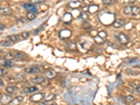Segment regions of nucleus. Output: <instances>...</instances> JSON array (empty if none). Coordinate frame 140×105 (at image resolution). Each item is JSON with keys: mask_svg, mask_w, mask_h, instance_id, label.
Wrapping results in <instances>:
<instances>
[{"mask_svg": "<svg viewBox=\"0 0 140 105\" xmlns=\"http://www.w3.org/2000/svg\"><path fill=\"white\" fill-rule=\"evenodd\" d=\"M24 71L25 74H37L41 72V68L38 65H33L31 67L25 68Z\"/></svg>", "mask_w": 140, "mask_h": 105, "instance_id": "1", "label": "nucleus"}, {"mask_svg": "<svg viewBox=\"0 0 140 105\" xmlns=\"http://www.w3.org/2000/svg\"><path fill=\"white\" fill-rule=\"evenodd\" d=\"M45 97V94L44 92H37L30 97V100L32 102H40Z\"/></svg>", "mask_w": 140, "mask_h": 105, "instance_id": "2", "label": "nucleus"}, {"mask_svg": "<svg viewBox=\"0 0 140 105\" xmlns=\"http://www.w3.org/2000/svg\"><path fill=\"white\" fill-rule=\"evenodd\" d=\"M116 38L118 41H119L120 44H122V45H127L130 42L129 37L123 33H120L118 36H116Z\"/></svg>", "mask_w": 140, "mask_h": 105, "instance_id": "3", "label": "nucleus"}, {"mask_svg": "<svg viewBox=\"0 0 140 105\" xmlns=\"http://www.w3.org/2000/svg\"><path fill=\"white\" fill-rule=\"evenodd\" d=\"M72 35V32L67 30V29H65V30H62L60 32H59V37L61 39L64 40V39H67L71 37Z\"/></svg>", "mask_w": 140, "mask_h": 105, "instance_id": "4", "label": "nucleus"}, {"mask_svg": "<svg viewBox=\"0 0 140 105\" xmlns=\"http://www.w3.org/2000/svg\"><path fill=\"white\" fill-rule=\"evenodd\" d=\"M30 82L37 85H41L46 82V78L43 76H35L33 78H30Z\"/></svg>", "mask_w": 140, "mask_h": 105, "instance_id": "5", "label": "nucleus"}, {"mask_svg": "<svg viewBox=\"0 0 140 105\" xmlns=\"http://www.w3.org/2000/svg\"><path fill=\"white\" fill-rule=\"evenodd\" d=\"M23 7H24L25 9L28 11V12H32V13H34V14H37V8L34 4L26 3L23 4Z\"/></svg>", "mask_w": 140, "mask_h": 105, "instance_id": "6", "label": "nucleus"}, {"mask_svg": "<svg viewBox=\"0 0 140 105\" xmlns=\"http://www.w3.org/2000/svg\"><path fill=\"white\" fill-rule=\"evenodd\" d=\"M12 13H13V11L9 7H1L0 8V15L2 16H11Z\"/></svg>", "mask_w": 140, "mask_h": 105, "instance_id": "7", "label": "nucleus"}, {"mask_svg": "<svg viewBox=\"0 0 140 105\" xmlns=\"http://www.w3.org/2000/svg\"><path fill=\"white\" fill-rule=\"evenodd\" d=\"M57 72L53 69H48L44 72L45 76L48 79H53L57 76Z\"/></svg>", "mask_w": 140, "mask_h": 105, "instance_id": "8", "label": "nucleus"}, {"mask_svg": "<svg viewBox=\"0 0 140 105\" xmlns=\"http://www.w3.org/2000/svg\"><path fill=\"white\" fill-rule=\"evenodd\" d=\"M23 99H24L23 96H21V95L18 96L12 99L9 103V105H20L21 102L23 101Z\"/></svg>", "mask_w": 140, "mask_h": 105, "instance_id": "9", "label": "nucleus"}, {"mask_svg": "<svg viewBox=\"0 0 140 105\" xmlns=\"http://www.w3.org/2000/svg\"><path fill=\"white\" fill-rule=\"evenodd\" d=\"M80 45H81V46L83 48H84V49L87 50V51L92 50V48H94V46L88 41H81Z\"/></svg>", "mask_w": 140, "mask_h": 105, "instance_id": "10", "label": "nucleus"}, {"mask_svg": "<svg viewBox=\"0 0 140 105\" xmlns=\"http://www.w3.org/2000/svg\"><path fill=\"white\" fill-rule=\"evenodd\" d=\"M125 25V21L124 19H117L116 21H114L113 23V26L117 28V29H119L123 27L124 25Z\"/></svg>", "mask_w": 140, "mask_h": 105, "instance_id": "11", "label": "nucleus"}, {"mask_svg": "<svg viewBox=\"0 0 140 105\" xmlns=\"http://www.w3.org/2000/svg\"><path fill=\"white\" fill-rule=\"evenodd\" d=\"M11 99H11V97L10 95H7V94H3L0 97V102L2 104H7L9 103Z\"/></svg>", "mask_w": 140, "mask_h": 105, "instance_id": "12", "label": "nucleus"}, {"mask_svg": "<svg viewBox=\"0 0 140 105\" xmlns=\"http://www.w3.org/2000/svg\"><path fill=\"white\" fill-rule=\"evenodd\" d=\"M6 91L7 92V93H9L10 95H14L18 91V88L15 85L8 86L6 88Z\"/></svg>", "mask_w": 140, "mask_h": 105, "instance_id": "13", "label": "nucleus"}, {"mask_svg": "<svg viewBox=\"0 0 140 105\" xmlns=\"http://www.w3.org/2000/svg\"><path fill=\"white\" fill-rule=\"evenodd\" d=\"M25 58V55L22 53V52H17V53H14V59L18 61H21L23 60Z\"/></svg>", "mask_w": 140, "mask_h": 105, "instance_id": "14", "label": "nucleus"}, {"mask_svg": "<svg viewBox=\"0 0 140 105\" xmlns=\"http://www.w3.org/2000/svg\"><path fill=\"white\" fill-rule=\"evenodd\" d=\"M81 6V2L79 1H74V2H71L69 3V7L72 9H79Z\"/></svg>", "mask_w": 140, "mask_h": 105, "instance_id": "15", "label": "nucleus"}, {"mask_svg": "<svg viewBox=\"0 0 140 105\" xmlns=\"http://www.w3.org/2000/svg\"><path fill=\"white\" fill-rule=\"evenodd\" d=\"M38 90V88L35 86H30V87H25L23 89V92L24 93H32L34 92H37Z\"/></svg>", "mask_w": 140, "mask_h": 105, "instance_id": "16", "label": "nucleus"}, {"mask_svg": "<svg viewBox=\"0 0 140 105\" xmlns=\"http://www.w3.org/2000/svg\"><path fill=\"white\" fill-rule=\"evenodd\" d=\"M2 65L3 67L7 68H11L14 66V63L11 60H4L2 63Z\"/></svg>", "mask_w": 140, "mask_h": 105, "instance_id": "17", "label": "nucleus"}, {"mask_svg": "<svg viewBox=\"0 0 140 105\" xmlns=\"http://www.w3.org/2000/svg\"><path fill=\"white\" fill-rule=\"evenodd\" d=\"M25 74L24 73H23V72H21V73H18L16 74V80L18 82H22L25 81Z\"/></svg>", "mask_w": 140, "mask_h": 105, "instance_id": "18", "label": "nucleus"}, {"mask_svg": "<svg viewBox=\"0 0 140 105\" xmlns=\"http://www.w3.org/2000/svg\"><path fill=\"white\" fill-rule=\"evenodd\" d=\"M67 48L70 50L71 51H77V46L74 42H68L67 43Z\"/></svg>", "mask_w": 140, "mask_h": 105, "instance_id": "19", "label": "nucleus"}, {"mask_svg": "<svg viewBox=\"0 0 140 105\" xmlns=\"http://www.w3.org/2000/svg\"><path fill=\"white\" fill-rule=\"evenodd\" d=\"M93 38H94V41H95L96 44H98V45H102V44H104L105 42V41H106V40H104L102 37H99L98 35H96Z\"/></svg>", "mask_w": 140, "mask_h": 105, "instance_id": "20", "label": "nucleus"}, {"mask_svg": "<svg viewBox=\"0 0 140 105\" xmlns=\"http://www.w3.org/2000/svg\"><path fill=\"white\" fill-rule=\"evenodd\" d=\"M78 18L80 19L81 21H83V22H86V21L88 20L89 16L87 14H85V12H81V14H79Z\"/></svg>", "mask_w": 140, "mask_h": 105, "instance_id": "21", "label": "nucleus"}, {"mask_svg": "<svg viewBox=\"0 0 140 105\" xmlns=\"http://www.w3.org/2000/svg\"><path fill=\"white\" fill-rule=\"evenodd\" d=\"M56 99V95L55 94H50V95H48V96H45L44 97V99H45V102H51V101H53L54 99Z\"/></svg>", "mask_w": 140, "mask_h": 105, "instance_id": "22", "label": "nucleus"}, {"mask_svg": "<svg viewBox=\"0 0 140 105\" xmlns=\"http://www.w3.org/2000/svg\"><path fill=\"white\" fill-rule=\"evenodd\" d=\"M7 39H9V41H12V42H16L19 39V36L18 34H12V35L8 36Z\"/></svg>", "mask_w": 140, "mask_h": 105, "instance_id": "23", "label": "nucleus"}, {"mask_svg": "<svg viewBox=\"0 0 140 105\" xmlns=\"http://www.w3.org/2000/svg\"><path fill=\"white\" fill-rule=\"evenodd\" d=\"M140 11V9L139 7H132V11L131 15L132 16H137L139 15Z\"/></svg>", "mask_w": 140, "mask_h": 105, "instance_id": "24", "label": "nucleus"}, {"mask_svg": "<svg viewBox=\"0 0 140 105\" xmlns=\"http://www.w3.org/2000/svg\"><path fill=\"white\" fill-rule=\"evenodd\" d=\"M72 15L70 14H68V13H67V14H65V15L63 16V19H64V22H65V23H69L70 21H72Z\"/></svg>", "mask_w": 140, "mask_h": 105, "instance_id": "25", "label": "nucleus"}, {"mask_svg": "<svg viewBox=\"0 0 140 105\" xmlns=\"http://www.w3.org/2000/svg\"><path fill=\"white\" fill-rule=\"evenodd\" d=\"M37 17V15L34 13H32V12H28V14H27V18L29 21H33Z\"/></svg>", "mask_w": 140, "mask_h": 105, "instance_id": "26", "label": "nucleus"}, {"mask_svg": "<svg viewBox=\"0 0 140 105\" xmlns=\"http://www.w3.org/2000/svg\"><path fill=\"white\" fill-rule=\"evenodd\" d=\"M5 60H14V53H11V52H9V53H7L6 55H5Z\"/></svg>", "mask_w": 140, "mask_h": 105, "instance_id": "27", "label": "nucleus"}, {"mask_svg": "<svg viewBox=\"0 0 140 105\" xmlns=\"http://www.w3.org/2000/svg\"><path fill=\"white\" fill-rule=\"evenodd\" d=\"M125 99H126V101L128 103H132L135 101V97H134L133 95H127L126 97H125Z\"/></svg>", "mask_w": 140, "mask_h": 105, "instance_id": "28", "label": "nucleus"}, {"mask_svg": "<svg viewBox=\"0 0 140 105\" xmlns=\"http://www.w3.org/2000/svg\"><path fill=\"white\" fill-rule=\"evenodd\" d=\"M97 35H98L99 37L104 39V40H106V37H107V34H106V32H104V31H99V32H97Z\"/></svg>", "mask_w": 140, "mask_h": 105, "instance_id": "29", "label": "nucleus"}, {"mask_svg": "<svg viewBox=\"0 0 140 105\" xmlns=\"http://www.w3.org/2000/svg\"><path fill=\"white\" fill-rule=\"evenodd\" d=\"M0 45L2 46H4V47H7V46H10L12 45L11 44V41H2L0 42Z\"/></svg>", "mask_w": 140, "mask_h": 105, "instance_id": "30", "label": "nucleus"}, {"mask_svg": "<svg viewBox=\"0 0 140 105\" xmlns=\"http://www.w3.org/2000/svg\"><path fill=\"white\" fill-rule=\"evenodd\" d=\"M131 11H132V7H125L123 10V12L125 15H131Z\"/></svg>", "mask_w": 140, "mask_h": 105, "instance_id": "31", "label": "nucleus"}, {"mask_svg": "<svg viewBox=\"0 0 140 105\" xmlns=\"http://www.w3.org/2000/svg\"><path fill=\"white\" fill-rule=\"evenodd\" d=\"M102 3L104 5H111L116 3V0H102Z\"/></svg>", "mask_w": 140, "mask_h": 105, "instance_id": "32", "label": "nucleus"}, {"mask_svg": "<svg viewBox=\"0 0 140 105\" xmlns=\"http://www.w3.org/2000/svg\"><path fill=\"white\" fill-rule=\"evenodd\" d=\"M82 28L83 30H90L91 28V25H90V23H87V22H84L83 24L82 25Z\"/></svg>", "mask_w": 140, "mask_h": 105, "instance_id": "33", "label": "nucleus"}, {"mask_svg": "<svg viewBox=\"0 0 140 105\" xmlns=\"http://www.w3.org/2000/svg\"><path fill=\"white\" fill-rule=\"evenodd\" d=\"M21 37H23V39H27L30 37V33H29V32H27V31L23 32L21 33Z\"/></svg>", "mask_w": 140, "mask_h": 105, "instance_id": "34", "label": "nucleus"}, {"mask_svg": "<svg viewBox=\"0 0 140 105\" xmlns=\"http://www.w3.org/2000/svg\"><path fill=\"white\" fill-rule=\"evenodd\" d=\"M45 27V23H44L43 25H41V26L40 27H39V28H37V30H35V31H34V34H38L39 32H41L43 29H44V27Z\"/></svg>", "mask_w": 140, "mask_h": 105, "instance_id": "35", "label": "nucleus"}, {"mask_svg": "<svg viewBox=\"0 0 140 105\" xmlns=\"http://www.w3.org/2000/svg\"><path fill=\"white\" fill-rule=\"evenodd\" d=\"M31 2V4H41V3H43L44 1V0H30V1Z\"/></svg>", "mask_w": 140, "mask_h": 105, "instance_id": "36", "label": "nucleus"}, {"mask_svg": "<svg viewBox=\"0 0 140 105\" xmlns=\"http://www.w3.org/2000/svg\"><path fill=\"white\" fill-rule=\"evenodd\" d=\"M7 81H8V83H14V82L16 81V78H14V77H12V76H9V77H8V78H7Z\"/></svg>", "mask_w": 140, "mask_h": 105, "instance_id": "37", "label": "nucleus"}, {"mask_svg": "<svg viewBox=\"0 0 140 105\" xmlns=\"http://www.w3.org/2000/svg\"><path fill=\"white\" fill-rule=\"evenodd\" d=\"M6 74H7V71L2 68H0V77H2L4 76H5Z\"/></svg>", "mask_w": 140, "mask_h": 105, "instance_id": "38", "label": "nucleus"}, {"mask_svg": "<svg viewBox=\"0 0 140 105\" xmlns=\"http://www.w3.org/2000/svg\"><path fill=\"white\" fill-rule=\"evenodd\" d=\"M94 0H83V3L87 4V5H90L92 4Z\"/></svg>", "mask_w": 140, "mask_h": 105, "instance_id": "39", "label": "nucleus"}, {"mask_svg": "<svg viewBox=\"0 0 140 105\" xmlns=\"http://www.w3.org/2000/svg\"><path fill=\"white\" fill-rule=\"evenodd\" d=\"M137 0H123L125 3L127 4H134Z\"/></svg>", "mask_w": 140, "mask_h": 105, "instance_id": "40", "label": "nucleus"}, {"mask_svg": "<svg viewBox=\"0 0 140 105\" xmlns=\"http://www.w3.org/2000/svg\"><path fill=\"white\" fill-rule=\"evenodd\" d=\"M6 28V25L4 24L0 23V31H3Z\"/></svg>", "mask_w": 140, "mask_h": 105, "instance_id": "41", "label": "nucleus"}, {"mask_svg": "<svg viewBox=\"0 0 140 105\" xmlns=\"http://www.w3.org/2000/svg\"><path fill=\"white\" fill-rule=\"evenodd\" d=\"M130 85H131V87H132L133 88H134L135 90H136L137 87L139 86V85L135 84V83H130Z\"/></svg>", "mask_w": 140, "mask_h": 105, "instance_id": "42", "label": "nucleus"}, {"mask_svg": "<svg viewBox=\"0 0 140 105\" xmlns=\"http://www.w3.org/2000/svg\"><path fill=\"white\" fill-rule=\"evenodd\" d=\"M18 22H20V23H26V21H25L24 18H21V19L19 18V20H18Z\"/></svg>", "mask_w": 140, "mask_h": 105, "instance_id": "43", "label": "nucleus"}, {"mask_svg": "<svg viewBox=\"0 0 140 105\" xmlns=\"http://www.w3.org/2000/svg\"><path fill=\"white\" fill-rule=\"evenodd\" d=\"M82 10L83 11H85V12H88L89 10V7H83V8H82Z\"/></svg>", "mask_w": 140, "mask_h": 105, "instance_id": "44", "label": "nucleus"}, {"mask_svg": "<svg viewBox=\"0 0 140 105\" xmlns=\"http://www.w3.org/2000/svg\"><path fill=\"white\" fill-rule=\"evenodd\" d=\"M4 81L2 78H0V87L4 86Z\"/></svg>", "mask_w": 140, "mask_h": 105, "instance_id": "45", "label": "nucleus"}, {"mask_svg": "<svg viewBox=\"0 0 140 105\" xmlns=\"http://www.w3.org/2000/svg\"><path fill=\"white\" fill-rule=\"evenodd\" d=\"M39 105H46V102H41Z\"/></svg>", "mask_w": 140, "mask_h": 105, "instance_id": "46", "label": "nucleus"}, {"mask_svg": "<svg viewBox=\"0 0 140 105\" xmlns=\"http://www.w3.org/2000/svg\"><path fill=\"white\" fill-rule=\"evenodd\" d=\"M134 105H140V102L139 101H138V102H136L134 103Z\"/></svg>", "mask_w": 140, "mask_h": 105, "instance_id": "47", "label": "nucleus"}, {"mask_svg": "<svg viewBox=\"0 0 140 105\" xmlns=\"http://www.w3.org/2000/svg\"><path fill=\"white\" fill-rule=\"evenodd\" d=\"M51 105H58V104H52Z\"/></svg>", "mask_w": 140, "mask_h": 105, "instance_id": "48", "label": "nucleus"}, {"mask_svg": "<svg viewBox=\"0 0 140 105\" xmlns=\"http://www.w3.org/2000/svg\"><path fill=\"white\" fill-rule=\"evenodd\" d=\"M0 52H2V53H3V51H2V50H0Z\"/></svg>", "mask_w": 140, "mask_h": 105, "instance_id": "49", "label": "nucleus"}]
</instances>
